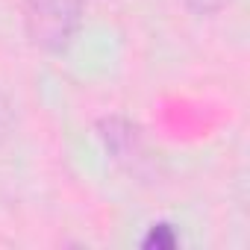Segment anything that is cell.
Wrapping results in <instances>:
<instances>
[{"label":"cell","mask_w":250,"mask_h":250,"mask_svg":"<svg viewBox=\"0 0 250 250\" xmlns=\"http://www.w3.org/2000/svg\"><path fill=\"white\" fill-rule=\"evenodd\" d=\"M12 133H15V112H12V103L0 94V145H3Z\"/></svg>","instance_id":"5"},{"label":"cell","mask_w":250,"mask_h":250,"mask_svg":"<svg viewBox=\"0 0 250 250\" xmlns=\"http://www.w3.org/2000/svg\"><path fill=\"white\" fill-rule=\"evenodd\" d=\"M183 3H186L188 12L206 18V15H218V12H224V9L232 3V0H183Z\"/></svg>","instance_id":"4"},{"label":"cell","mask_w":250,"mask_h":250,"mask_svg":"<svg viewBox=\"0 0 250 250\" xmlns=\"http://www.w3.org/2000/svg\"><path fill=\"white\" fill-rule=\"evenodd\" d=\"M97 136L106 147V153H112V159L133 165V159H142V130L127 118H103L97 124Z\"/></svg>","instance_id":"2"},{"label":"cell","mask_w":250,"mask_h":250,"mask_svg":"<svg viewBox=\"0 0 250 250\" xmlns=\"http://www.w3.org/2000/svg\"><path fill=\"white\" fill-rule=\"evenodd\" d=\"M180 235L171 224L159 221V224H150L147 227V235L142 238V247H156V250H168V247H177Z\"/></svg>","instance_id":"3"},{"label":"cell","mask_w":250,"mask_h":250,"mask_svg":"<svg viewBox=\"0 0 250 250\" xmlns=\"http://www.w3.org/2000/svg\"><path fill=\"white\" fill-rule=\"evenodd\" d=\"M24 6V27L33 47L44 53H65L85 15V0H21Z\"/></svg>","instance_id":"1"}]
</instances>
